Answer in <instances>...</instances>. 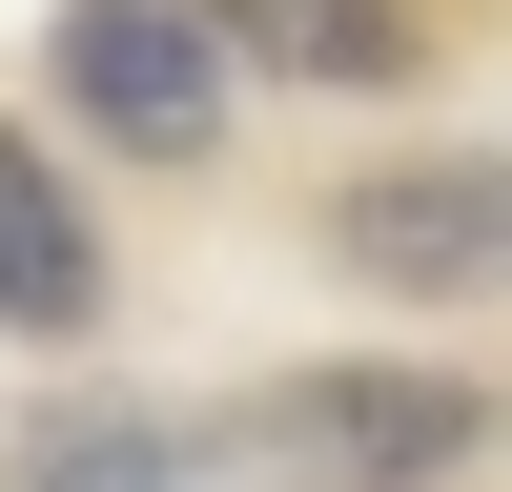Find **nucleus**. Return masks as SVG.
Listing matches in <instances>:
<instances>
[{
  "label": "nucleus",
  "mask_w": 512,
  "mask_h": 492,
  "mask_svg": "<svg viewBox=\"0 0 512 492\" xmlns=\"http://www.w3.org/2000/svg\"><path fill=\"white\" fill-rule=\"evenodd\" d=\"M205 451L164 431V410H62V431H21L0 451V492H185Z\"/></svg>",
  "instance_id": "nucleus-6"
},
{
  "label": "nucleus",
  "mask_w": 512,
  "mask_h": 492,
  "mask_svg": "<svg viewBox=\"0 0 512 492\" xmlns=\"http://www.w3.org/2000/svg\"><path fill=\"white\" fill-rule=\"evenodd\" d=\"M185 21H205V62H267V82H390L431 41L410 0H185Z\"/></svg>",
  "instance_id": "nucleus-5"
},
{
  "label": "nucleus",
  "mask_w": 512,
  "mask_h": 492,
  "mask_svg": "<svg viewBox=\"0 0 512 492\" xmlns=\"http://www.w3.org/2000/svg\"><path fill=\"white\" fill-rule=\"evenodd\" d=\"M62 103L103 123V144H144V164H205L226 62H205V21H185V0H62Z\"/></svg>",
  "instance_id": "nucleus-2"
},
{
  "label": "nucleus",
  "mask_w": 512,
  "mask_h": 492,
  "mask_svg": "<svg viewBox=\"0 0 512 492\" xmlns=\"http://www.w3.org/2000/svg\"><path fill=\"white\" fill-rule=\"evenodd\" d=\"M0 328L21 349H62V328H103V226H82V185L0 123Z\"/></svg>",
  "instance_id": "nucleus-3"
},
{
  "label": "nucleus",
  "mask_w": 512,
  "mask_h": 492,
  "mask_svg": "<svg viewBox=\"0 0 512 492\" xmlns=\"http://www.w3.org/2000/svg\"><path fill=\"white\" fill-rule=\"evenodd\" d=\"M472 369H287L246 390V472L267 492H451L472 472Z\"/></svg>",
  "instance_id": "nucleus-1"
},
{
  "label": "nucleus",
  "mask_w": 512,
  "mask_h": 492,
  "mask_svg": "<svg viewBox=\"0 0 512 492\" xmlns=\"http://www.w3.org/2000/svg\"><path fill=\"white\" fill-rule=\"evenodd\" d=\"M328 246H349L369 287H431V308H472V267H492V185H472V164L349 185V205H328Z\"/></svg>",
  "instance_id": "nucleus-4"
}]
</instances>
